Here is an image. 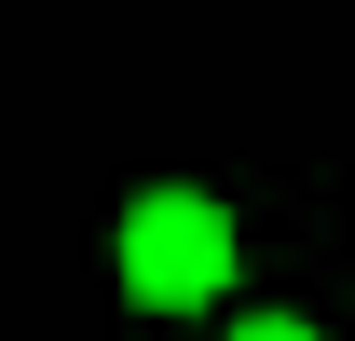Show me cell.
Wrapping results in <instances>:
<instances>
[{"label": "cell", "instance_id": "cell-1", "mask_svg": "<svg viewBox=\"0 0 355 341\" xmlns=\"http://www.w3.org/2000/svg\"><path fill=\"white\" fill-rule=\"evenodd\" d=\"M219 273H232V218L205 191H137V218H123V287L137 300H219Z\"/></svg>", "mask_w": 355, "mask_h": 341}, {"label": "cell", "instance_id": "cell-2", "mask_svg": "<svg viewBox=\"0 0 355 341\" xmlns=\"http://www.w3.org/2000/svg\"><path fill=\"white\" fill-rule=\"evenodd\" d=\"M232 341H314V328H232Z\"/></svg>", "mask_w": 355, "mask_h": 341}]
</instances>
